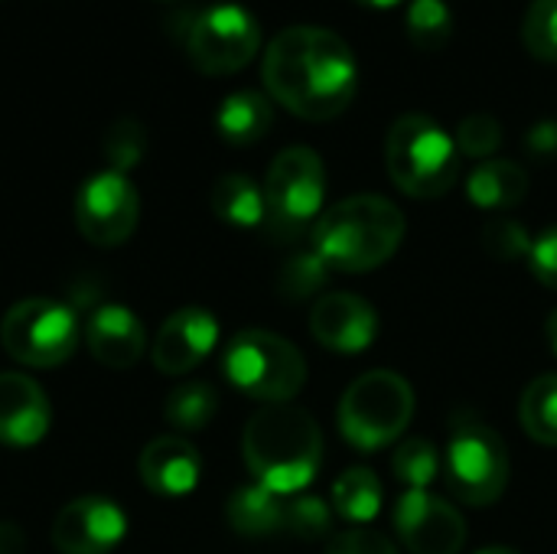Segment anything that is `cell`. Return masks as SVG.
<instances>
[{
    "instance_id": "3",
    "label": "cell",
    "mask_w": 557,
    "mask_h": 554,
    "mask_svg": "<svg viewBox=\"0 0 557 554\" xmlns=\"http://www.w3.org/2000/svg\"><path fill=\"white\" fill-rule=\"evenodd\" d=\"M405 238V216L385 196H349L313 225V251L333 268L366 274L382 268Z\"/></svg>"
},
{
    "instance_id": "36",
    "label": "cell",
    "mask_w": 557,
    "mask_h": 554,
    "mask_svg": "<svg viewBox=\"0 0 557 554\" xmlns=\"http://www.w3.org/2000/svg\"><path fill=\"white\" fill-rule=\"evenodd\" d=\"M525 150L539 160H552L557 157V121L555 118H542L539 124H532L525 131Z\"/></svg>"
},
{
    "instance_id": "32",
    "label": "cell",
    "mask_w": 557,
    "mask_h": 554,
    "mask_svg": "<svg viewBox=\"0 0 557 554\" xmlns=\"http://www.w3.org/2000/svg\"><path fill=\"white\" fill-rule=\"evenodd\" d=\"M330 522H333V513L330 506L320 500V496H294L287 503V513H284V532L304 539V542H317L330 532Z\"/></svg>"
},
{
    "instance_id": "17",
    "label": "cell",
    "mask_w": 557,
    "mask_h": 554,
    "mask_svg": "<svg viewBox=\"0 0 557 554\" xmlns=\"http://www.w3.org/2000/svg\"><path fill=\"white\" fill-rule=\"evenodd\" d=\"M85 343L101 366L121 372V369H134L140 362V356L147 349V333L134 310H127L121 304H104L88 317Z\"/></svg>"
},
{
    "instance_id": "19",
    "label": "cell",
    "mask_w": 557,
    "mask_h": 554,
    "mask_svg": "<svg viewBox=\"0 0 557 554\" xmlns=\"http://www.w3.org/2000/svg\"><path fill=\"white\" fill-rule=\"evenodd\" d=\"M271 124H274V104L264 91L255 88L232 91L215 111L219 137L232 147H248L261 140L271 131Z\"/></svg>"
},
{
    "instance_id": "40",
    "label": "cell",
    "mask_w": 557,
    "mask_h": 554,
    "mask_svg": "<svg viewBox=\"0 0 557 554\" xmlns=\"http://www.w3.org/2000/svg\"><path fill=\"white\" fill-rule=\"evenodd\" d=\"M476 554H522V552H516V549H499V545H493V549H483V552H476Z\"/></svg>"
},
{
    "instance_id": "2",
    "label": "cell",
    "mask_w": 557,
    "mask_h": 554,
    "mask_svg": "<svg viewBox=\"0 0 557 554\" xmlns=\"http://www.w3.org/2000/svg\"><path fill=\"white\" fill-rule=\"evenodd\" d=\"M242 454L255 480L274 493H300L320 470L323 434L310 411L284 402L261 408L242 438Z\"/></svg>"
},
{
    "instance_id": "37",
    "label": "cell",
    "mask_w": 557,
    "mask_h": 554,
    "mask_svg": "<svg viewBox=\"0 0 557 554\" xmlns=\"http://www.w3.org/2000/svg\"><path fill=\"white\" fill-rule=\"evenodd\" d=\"M26 552V535L13 522H0V554H23Z\"/></svg>"
},
{
    "instance_id": "38",
    "label": "cell",
    "mask_w": 557,
    "mask_h": 554,
    "mask_svg": "<svg viewBox=\"0 0 557 554\" xmlns=\"http://www.w3.org/2000/svg\"><path fill=\"white\" fill-rule=\"evenodd\" d=\"M545 333H548V343H552V349H555L557 356V310H552V317L545 323Z\"/></svg>"
},
{
    "instance_id": "25",
    "label": "cell",
    "mask_w": 557,
    "mask_h": 554,
    "mask_svg": "<svg viewBox=\"0 0 557 554\" xmlns=\"http://www.w3.org/2000/svg\"><path fill=\"white\" fill-rule=\"evenodd\" d=\"M215 411H219V395L206 382H189L173 389L163 405L166 424H173L176 431H202L215 418Z\"/></svg>"
},
{
    "instance_id": "15",
    "label": "cell",
    "mask_w": 557,
    "mask_h": 554,
    "mask_svg": "<svg viewBox=\"0 0 557 554\" xmlns=\"http://www.w3.org/2000/svg\"><path fill=\"white\" fill-rule=\"evenodd\" d=\"M219 343V323L209 310L186 307L163 320L153 340V366L163 376H183L196 369Z\"/></svg>"
},
{
    "instance_id": "31",
    "label": "cell",
    "mask_w": 557,
    "mask_h": 554,
    "mask_svg": "<svg viewBox=\"0 0 557 554\" xmlns=\"http://www.w3.org/2000/svg\"><path fill=\"white\" fill-rule=\"evenodd\" d=\"M454 140H457V150H460L463 157L490 160V157L499 150V144H503V124H499L493 114H486V111L467 114V118L460 121Z\"/></svg>"
},
{
    "instance_id": "33",
    "label": "cell",
    "mask_w": 557,
    "mask_h": 554,
    "mask_svg": "<svg viewBox=\"0 0 557 554\" xmlns=\"http://www.w3.org/2000/svg\"><path fill=\"white\" fill-rule=\"evenodd\" d=\"M483 245L493 258L499 261H519V258H529L532 255V238L529 232L516 222V219H506V216H496L486 222L483 229Z\"/></svg>"
},
{
    "instance_id": "30",
    "label": "cell",
    "mask_w": 557,
    "mask_h": 554,
    "mask_svg": "<svg viewBox=\"0 0 557 554\" xmlns=\"http://www.w3.org/2000/svg\"><path fill=\"white\" fill-rule=\"evenodd\" d=\"M147 150V137H144V127L134 121V118H121L108 127L104 134V157H108V170H117V173H127L131 167L140 163Z\"/></svg>"
},
{
    "instance_id": "27",
    "label": "cell",
    "mask_w": 557,
    "mask_h": 554,
    "mask_svg": "<svg viewBox=\"0 0 557 554\" xmlns=\"http://www.w3.org/2000/svg\"><path fill=\"white\" fill-rule=\"evenodd\" d=\"M330 274L333 268L310 248V251H297L277 274V287H281V297L287 300H310L317 297L326 284H330Z\"/></svg>"
},
{
    "instance_id": "13",
    "label": "cell",
    "mask_w": 557,
    "mask_h": 554,
    "mask_svg": "<svg viewBox=\"0 0 557 554\" xmlns=\"http://www.w3.org/2000/svg\"><path fill=\"white\" fill-rule=\"evenodd\" d=\"M124 535L127 519L104 496H82L52 522V545L59 554H108L121 545Z\"/></svg>"
},
{
    "instance_id": "23",
    "label": "cell",
    "mask_w": 557,
    "mask_h": 554,
    "mask_svg": "<svg viewBox=\"0 0 557 554\" xmlns=\"http://www.w3.org/2000/svg\"><path fill=\"white\" fill-rule=\"evenodd\" d=\"M333 509L352 526H366L382 509V483L369 467H352L333 483Z\"/></svg>"
},
{
    "instance_id": "7",
    "label": "cell",
    "mask_w": 557,
    "mask_h": 554,
    "mask_svg": "<svg viewBox=\"0 0 557 554\" xmlns=\"http://www.w3.org/2000/svg\"><path fill=\"white\" fill-rule=\"evenodd\" d=\"M326 196V167L310 147L281 150L264 180V222L277 242H294L320 216Z\"/></svg>"
},
{
    "instance_id": "14",
    "label": "cell",
    "mask_w": 557,
    "mask_h": 554,
    "mask_svg": "<svg viewBox=\"0 0 557 554\" xmlns=\"http://www.w3.org/2000/svg\"><path fill=\"white\" fill-rule=\"evenodd\" d=\"M310 333L333 353H362L379 336V313L356 294H323L310 313Z\"/></svg>"
},
{
    "instance_id": "24",
    "label": "cell",
    "mask_w": 557,
    "mask_h": 554,
    "mask_svg": "<svg viewBox=\"0 0 557 554\" xmlns=\"http://www.w3.org/2000/svg\"><path fill=\"white\" fill-rule=\"evenodd\" d=\"M519 418L525 434L542 444V447H557V372L539 376L519 405Z\"/></svg>"
},
{
    "instance_id": "4",
    "label": "cell",
    "mask_w": 557,
    "mask_h": 554,
    "mask_svg": "<svg viewBox=\"0 0 557 554\" xmlns=\"http://www.w3.org/2000/svg\"><path fill=\"white\" fill-rule=\"evenodd\" d=\"M385 163L392 183L411 199H441L460 176L457 140L437 118L411 111L401 114L385 140Z\"/></svg>"
},
{
    "instance_id": "26",
    "label": "cell",
    "mask_w": 557,
    "mask_h": 554,
    "mask_svg": "<svg viewBox=\"0 0 557 554\" xmlns=\"http://www.w3.org/2000/svg\"><path fill=\"white\" fill-rule=\"evenodd\" d=\"M405 29L408 39L418 49H444L454 36V13L447 7V0H411L408 13H405Z\"/></svg>"
},
{
    "instance_id": "20",
    "label": "cell",
    "mask_w": 557,
    "mask_h": 554,
    "mask_svg": "<svg viewBox=\"0 0 557 554\" xmlns=\"http://www.w3.org/2000/svg\"><path fill=\"white\" fill-rule=\"evenodd\" d=\"M467 196L486 212H503L529 196V173L516 160H483L467 180Z\"/></svg>"
},
{
    "instance_id": "39",
    "label": "cell",
    "mask_w": 557,
    "mask_h": 554,
    "mask_svg": "<svg viewBox=\"0 0 557 554\" xmlns=\"http://www.w3.org/2000/svg\"><path fill=\"white\" fill-rule=\"evenodd\" d=\"M359 3H366V7H379V10H388V7H398L401 0H359Z\"/></svg>"
},
{
    "instance_id": "5",
    "label": "cell",
    "mask_w": 557,
    "mask_h": 554,
    "mask_svg": "<svg viewBox=\"0 0 557 554\" xmlns=\"http://www.w3.org/2000/svg\"><path fill=\"white\" fill-rule=\"evenodd\" d=\"M414 415L408 379L388 369L359 376L339 402V431L359 451H379L401 438Z\"/></svg>"
},
{
    "instance_id": "29",
    "label": "cell",
    "mask_w": 557,
    "mask_h": 554,
    "mask_svg": "<svg viewBox=\"0 0 557 554\" xmlns=\"http://www.w3.org/2000/svg\"><path fill=\"white\" fill-rule=\"evenodd\" d=\"M522 42L535 59L557 62V0H532L522 23Z\"/></svg>"
},
{
    "instance_id": "18",
    "label": "cell",
    "mask_w": 557,
    "mask_h": 554,
    "mask_svg": "<svg viewBox=\"0 0 557 554\" xmlns=\"http://www.w3.org/2000/svg\"><path fill=\"white\" fill-rule=\"evenodd\" d=\"M202 457L183 438H157L140 454V480L163 500H180L199 487Z\"/></svg>"
},
{
    "instance_id": "22",
    "label": "cell",
    "mask_w": 557,
    "mask_h": 554,
    "mask_svg": "<svg viewBox=\"0 0 557 554\" xmlns=\"http://www.w3.org/2000/svg\"><path fill=\"white\" fill-rule=\"evenodd\" d=\"M212 212L222 222H228V225L255 229L268 216V209H264V189H258V183L248 180V176H242V173H225L212 186Z\"/></svg>"
},
{
    "instance_id": "21",
    "label": "cell",
    "mask_w": 557,
    "mask_h": 554,
    "mask_svg": "<svg viewBox=\"0 0 557 554\" xmlns=\"http://www.w3.org/2000/svg\"><path fill=\"white\" fill-rule=\"evenodd\" d=\"M284 513H287L284 496L261 483L235 490L225 509L228 526L245 539H264V535L284 532Z\"/></svg>"
},
{
    "instance_id": "16",
    "label": "cell",
    "mask_w": 557,
    "mask_h": 554,
    "mask_svg": "<svg viewBox=\"0 0 557 554\" xmlns=\"http://www.w3.org/2000/svg\"><path fill=\"white\" fill-rule=\"evenodd\" d=\"M52 408L42 389L23 372H0V444L36 447L49 434Z\"/></svg>"
},
{
    "instance_id": "10",
    "label": "cell",
    "mask_w": 557,
    "mask_h": 554,
    "mask_svg": "<svg viewBox=\"0 0 557 554\" xmlns=\"http://www.w3.org/2000/svg\"><path fill=\"white\" fill-rule=\"evenodd\" d=\"M261 49V23L242 3H212L186 33L189 62L206 75H232Z\"/></svg>"
},
{
    "instance_id": "6",
    "label": "cell",
    "mask_w": 557,
    "mask_h": 554,
    "mask_svg": "<svg viewBox=\"0 0 557 554\" xmlns=\"http://www.w3.org/2000/svg\"><path fill=\"white\" fill-rule=\"evenodd\" d=\"M225 376L248 398L284 405L307 382V362L294 343L268 330H245L225 346Z\"/></svg>"
},
{
    "instance_id": "12",
    "label": "cell",
    "mask_w": 557,
    "mask_h": 554,
    "mask_svg": "<svg viewBox=\"0 0 557 554\" xmlns=\"http://www.w3.org/2000/svg\"><path fill=\"white\" fill-rule=\"evenodd\" d=\"M395 529L411 554H460L467 545L463 516L428 490H408L398 500Z\"/></svg>"
},
{
    "instance_id": "9",
    "label": "cell",
    "mask_w": 557,
    "mask_h": 554,
    "mask_svg": "<svg viewBox=\"0 0 557 554\" xmlns=\"http://www.w3.org/2000/svg\"><path fill=\"white\" fill-rule=\"evenodd\" d=\"M447 483L467 506H493L509 487L503 438L476 418H457L447 444Z\"/></svg>"
},
{
    "instance_id": "11",
    "label": "cell",
    "mask_w": 557,
    "mask_h": 554,
    "mask_svg": "<svg viewBox=\"0 0 557 554\" xmlns=\"http://www.w3.org/2000/svg\"><path fill=\"white\" fill-rule=\"evenodd\" d=\"M140 219V199L127 173L101 170L88 176L75 193V225L78 232L101 248L124 245Z\"/></svg>"
},
{
    "instance_id": "8",
    "label": "cell",
    "mask_w": 557,
    "mask_h": 554,
    "mask_svg": "<svg viewBox=\"0 0 557 554\" xmlns=\"http://www.w3.org/2000/svg\"><path fill=\"white\" fill-rule=\"evenodd\" d=\"M0 343L13 362L29 369H52L75 353L78 320L59 300L29 297L7 310L0 323Z\"/></svg>"
},
{
    "instance_id": "1",
    "label": "cell",
    "mask_w": 557,
    "mask_h": 554,
    "mask_svg": "<svg viewBox=\"0 0 557 554\" xmlns=\"http://www.w3.org/2000/svg\"><path fill=\"white\" fill-rule=\"evenodd\" d=\"M261 78L274 101L304 121H330L343 114L359 88L352 46L323 26L281 29L261 59Z\"/></svg>"
},
{
    "instance_id": "34",
    "label": "cell",
    "mask_w": 557,
    "mask_h": 554,
    "mask_svg": "<svg viewBox=\"0 0 557 554\" xmlns=\"http://www.w3.org/2000/svg\"><path fill=\"white\" fill-rule=\"evenodd\" d=\"M326 554H398L395 542L385 539L382 532L375 529H346V532H336L326 545Z\"/></svg>"
},
{
    "instance_id": "28",
    "label": "cell",
    "mask_w": 557,
    "mask_h": 554,
    "mask_svg": "<svg viewBox=\"0 0 557 554\" xmlns=\"http://www.w3.org/2000/svg\"><path fill=\"white\" fill-rule=\"evenodd\" d=\"M392 467H395V477L405 480L411 490H428L434 483V477L441 473V457H437V447L424 438H411V441H401L392 454Z\"/></svg>"
},
{
    "instance_id": "35",
    "label": "cell",
    "mask_w": 557,
    "mask_h": 554,
    "mask_svg": "<svg viewBox=\"0 0 557 554\" xmlns=\"http://www.w3.org/2000/svg\"><path fill=\"white\" fill-rule=\"evenodd\" d=\"M529 268L532 274L545 284L557 291V225L542 232L535 242H532V255H529Z\"/></svg>"
}]
</instances>
